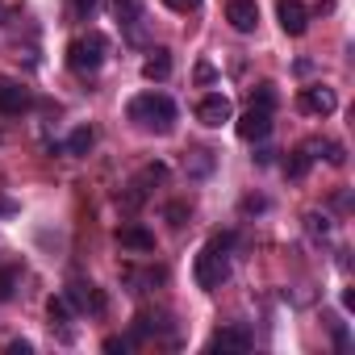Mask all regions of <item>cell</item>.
I'll return each mask as SVG.
<instances>
[{"mask_svg": "<svg viewBox=\"0 0 355 355\" xmlns=\"http://www.w3.org/2000/svg\"><path fill=\"white\" fill-rule=\"evenodd\" d=\"M230 251H234V234H214V239L197 251V259H193V280H197V288L218 293V288L230 280Z\"/></svg>", "mask_w": 355, "mask_h": 355, "instance_id": "obj_1", "label": "cell"}, {"mask_svg": "<svg viewBox=\"0 0 355 355\" xmlns=\"http://www.w3.org/2000/svg\"><path fill=\"white\" fill-rule=\"evenodd\" d=\"M125 117L142 130V134H171L175 130V101L167 92H142L125 105Z\"/></svg>", "mask_w": 355, "mask_h": 355, "instance_id": "obj_2", "label": "cell"}, {"mask_svg": "<svg viewBox=\"0 0 355 355\" xmlns=\"http://www.w3.org/2000/svg\"><path fill=\"white\" fill-rule=\"evenodd\" d=\"M105 55H109V38L92 30V34H84V38H76V42L67 46V67H71L76 76H92V71H101Z\"/></svg>", "mask_w": 355, "mask_h": 355, "instance_id": "obj_3", "label": "cell"}, {"mask_svg": "<svg viewBox=\"0 0 355 355\" xmlns=\"http://www.w3.org/2000/svg\"><path fill=\"white\" fill-rule=\"evenodd\" d=\"M63 297H67V305H71L76 313H92V318H101V313L109 309V301H105V293H101L96 284H88V280H71Z\"/></svg>", "mask_w": 355, "mask_h": 355, "instance_id": "obj_4", "label": "cell"}, {"mask_svg": "<svg viewBox=\"0 0 355 355\" xmlns=\"http://www.w3.org/2000/svg\"><path fill=\"white\" fill-rule=\"evenodd\" d=\"M297 109L309 113V117H330V113L338 109V96H334V88H326V84H309V88H301Z\"/></svg>", "mask_w": 355, "mask_h": 355, "instance_id": "obj_5", "label": "cell"}, {"mask_svg": "<svg viewBox=\"0 0 355 355\" xmlns=\"http://www.w3.org/2000/svg\"><path fill=\"white\" fill-rule=\"evenodd\" d=\"M197 121H201V125H209V130H218V125L234 121V105H230V96H222V92H209V96L197 105Z\"/></svg>", "mask_w": 355, "mask_h": 355, "instance_id": "obj_6", "label": "cell"}, {"mask_svg": "<svg viewBox=\"0 0 355 355\" xmlns=\"http://www.w3.org/2000/svg\"><path fill=\"white\" fill-rule=\"evenodd\" d=\"M234 130H239V138H243V142H263V138L272 134V113L251 105V109L239 117V125H234Z\"/></svg>", "mask_w": 355, "mask_h": 355, "instance_id": "obj_7", "label": "cell"}, {"mask_svg": "<svg viewBox=\"0 0 355 355\" xmlns=\"http://www.w3.org/2000/svg\"><path fill=\"white\" fill-rule=\"evenodd\" d=\"M276 17H280V30H284L288 38H301V34L309 30V9L301 5V0H280V5H276Z\"/></svg>", "mask_w": 355, "mask_h": 355, "instance_id": "obj_8", "label": "cell"}, {"mask_svg": "<svg viewBox=\"0 0 355 355\" xmlns=\"http://www.w3.org/2000/svg\"><path fill=\"white\" fill-rule=\"evenodd\" d=\"M251 343H255V334L247 326H222L205 347L209 351H251Z\"/></svg>", "mask_w": 355, "mask_h": 355, "instance_id": "obj_9", "label": "cell"}, {"mask_svg": "<svg viewBox=\"0 0 355 355\" xmlns=\"http://www.w3.org/2000/svg\"><path fill=\"white\" fill-rule=\"evenodd\" d=\"M226 21H230L239 34H255V26H259V5H255V0H230V5H226Z\"/></svg>", "mask_w": 355, "mask_h": 355, "instance_id": "obj_10", "label": "cell"}, {"mask_svg": "<svg viewBox=\"0 0 355 355\" xmlns=\"http://www.w3.org/2000/svg\"><path fill=\"white\" fill-rule=\"evenodd\" d=\"M30 105H34L30 88H21V84H13V80L0 84V113H5V117H17V113H26Z\"/></svg>", "mask_w": 355, "mask_h": 355, "instance_id": "obj_11", "label": "cell"}, {"mask_svg": "<svg viewBox=\"0 0 355 355\" xmlns=\"http://www.w3.org/2000/svg\"><path fill=\"white\" fill-rule=\"evenodd\" d=\"M113 17L121 30H130L138 38L142 34V0H113Z\"/></svg>", "mask_w": 355, "mask_h": 355, "instance_id": "obj_12", "label": "cell"}, {"mask_svg": "<svg viewBox=\"0 0 355 355\" xmlns=\"http://www.w3.org/2000/svg\"><path fill=\"white\" fill-rule=\"evenodd\" d=\"M117 243H121L125 251H138V255L155 251V234H150L146 226H121V230H117Z\"/></svg>", "mask_w": 355, "mask_h": 355, "instance_id": "obj_13", "label": "cell"}, {"mask_svg": "<svg viewBox=\"0 0 355 355\" xmlns=\"http://www.w3.org/2000/svg\"><path fill=\"white\" fill-rule=\"evenodd\" d=\"M46 313H51V330H59V338H63V343H71V322H67V318H71L76 309L67 305V297H51Z\"/></svg>", "mask_w": 355, "mask_h": 355, "instance_id": "obj_14", "label": "cell"}, {"mask_svg": "<svg viewBox=\"0 0 355 355\" xmlns=\"http://www.w3.org/2000/svg\"><path fill=\"white\" fill-rule=\"evenodd\" d=\"M142 76H146L150 84H163V80L171 76V55H167V51H150V59L142 63Z\"/></svg>", "mask_w": 355, "mask_h": 355, "instance_id": "obj_15", "label": "cell"}, {"mask_svg": "<svg viewBox=\"0 0 355 355\" xmlns=\"http://www.w3.org/2000/svg\"><path fill=\"white\" fill-rule=\"evenodd\" d=\"M309 167H313V146H301V150H293V159L284 163V175H288V180H305Z\"/></svg>", "mask_w": 355, "mask_h": 355, "instance_id": "obj_16", "label": "cell"}, {"mask_svg": "<svg viewBox=\"0 0 355 355\" xmlns=\"http://www.w3.org/2000/svg\"><path fill=\"white\" fill-rule=\"evenodd\" d=\"M184 171L197 175V180H201V175H209V171H214V150H205V146L189 150V155H184Z\"/></svg>", "mask_w": 355, "mask_h": 355, "instance_id": "obj_17", "label": "cell"}, {"mask_svg": "<svg viewBox=\"0 0 355 355\" xmlns=\"http://www.w3.org/2000/svg\"><path fill=\"white\" fill-rule=\"evenodd\" d=\"M92 142H96V134H92L88 125H80V130H71V138H67V155H76V159H84V155L92 150Z\"/></svg>", "mask_w": 355, "mask_h": 355, "instance_id": "obj_18", "label": "cell"}, {"mask_svg": "<svg viewBox=\"0 0 355 355\" xmlns=\"http://www.w3.org/2000/svg\"><path fill=\"white\" fill-rule=\"evenodd\" d=\"M21 288V268H0V301H13Z\"/></svg>", "mask_w": 355, "mask_h": 355, "instance_id": "obj_19", "label": "cell"}, {"mask_svg": "<svg viewBox=\"0 0 355 355\" xmlns=\"http://www.w3.org/2000/svg\"><path fill=\"white\" fill-rule=\"evenodd\" d=\"M313 150H322V159L330 163V167H343L347 163V150H343V142H309Z\"/></svg>", "mask_w": 355, "mask_h": 355, "instance_id": "obj_20", "label": "cell"}, {"mask_svg": "<svg viewBox=\"0 0 355 355\" xmlns=\"http://www.w3.org/2000/svg\"><path fill=\"white\" fill-rule=\"evenodd\" d=\"M96 9H101V0H67V13H71V21H88Z\"/></svg>", "mask_w": 355, "mask_h": 355, "instance_id": "obj_21", "label": "cell"}, {"mask_svg": "<svg viewBox=\"0 0 355 355\" xmlns=\"http://www.w3.org/2000/svg\"><path fill=\"white\" fill-rule=\"evenodd\" d=\"M251 105L272 113V109H276V84H259V88H255V96H251Z\"/></svg>", "mask_w": 355, "mask_h": 355, "instance_id": "obj_22", "label": "cell"}, {"mask_svg": "<svg viewBox=\"0 0 355 355\" xmlns=\"http://www.w3.org/2000/svg\"><path fill=\"white\" fill-rule=\"evenodd\" d=\"M189 214H193V209H189V205H184V201H171V205H167V209H163V218H167V222H171V226H175V230H180V226H184V222H189Z\"/></svg>", "mask_w": 355, "mask_h": 355, "instance_id": "obj_23", "label": "cell"}, {"mask_svg": "<svg viewBox=\"0 0 355 355\" xmlns=\"http://www.w3.org/2000/svg\"><path fill=\"white\" fill-rule=\"evenodd\" d=\"M163 5H167L171 13H197V9H201V0H163Z\"/></svg>", "mask_w": 355, "mask_h": 355, "instance_id": "obj_24", "label": "cell"}, {"mask_svg": "<svg viewBox=\"0 0 355 355\" xmlns=\"http://www.w3.org/2000/svg\"><path fill=\"white\" fill-rule=\"evenodd\" d=\"M263 209H268L263 197H247V201H243V214H263Z\"/></svg>", "mask_w": 355, "mask_h": 355, "instance_id": "obj_25", "label": "cell"}, {"mask_svg": "<svg viewBox=\"0 0 355 355\" xmlns=\"http://www.w3.org/2000/svg\"><path fill=\"white\" fill-rule=\"evenodd\" d=\"M105 351H109V355H113V351H130V338L113 334V338H105Z\"/></svg>", "mask_w": 355, "mask_h": 355, "instance_id": "obj_26", "label": "cell"}, {"mask_svg": "<svg viewBox=\"0 0 355 355\" xmlns=\"http://www.w3.org/2000/svg\"><path fill=\"white\" fill-rule=\"evenodd\" d=\"M34 351V343H26V338H13L9 343V355H30Z\"/></svg>", "mask_w": 355, "mask_h": 355, "instance_id": "obj_27", "label": "cell"}, {"mask_svg": "<svg viewBox=\"0 0 355 355\" xmlns=\"http://www.w3.org/2000/svg\"><path fill=\"white\" fill-rule=\"evenodd\" d=\"M197 80L209 84V80H214V67H209V63H197Z\"/></svg>", "mask_w": 355, "mask_h": 355, "instance_id": "obj_28", "label": "cell"}]
</instances>
